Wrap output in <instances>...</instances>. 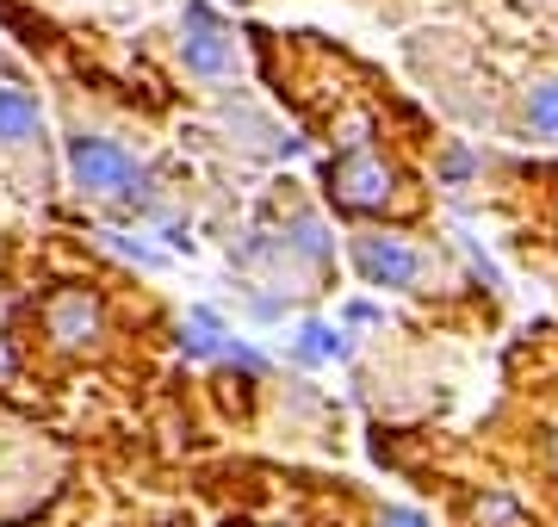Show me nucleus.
<instances>
[{
  "label": "nucleus",
  "mask_w": 558,
  "mask_h": 527,
  "mask_svg": "<svg viewBox=\"0 0 558 527\" xmlns=\"http://www.w3.org/2000/svg\"><path fill=\"white\" fill-rule=\"evenodd\" d=\"M69 174L87 199H119L131 211H149V186L137 174V156L112 137H69Z\"/></svg>",
  "instance_id": "f257e3e1"
},
{
  "label": "nucleus",
  "mask_w": 558,
  "mask_h": 527,
  "mask_svg": "<svg viewBox=\"0 0 558 527\" xmlns=\"http://www.w3.org/2000/svg\"><path fill=\"white\" fill-rule=\"evenodd\" d=\"M391 186H398V174H391L373 149H348L341 162H329V193H336V205H348V211H385V205H391Z\"/></svg>",
  "instance_id": "f03ea898"
},
{
  "label": "nucleus",
  "mask_w": 558,
  "mask_h": 527,
  "mask_svg": "<svg viewBox=\"0 0 558 527\" xmlns=\"http://www.w3.org/2000/svg\"><path fill=\"white\" fill-rule=\"evenodd\" d=\"M180 57L193 75L205 82H223L230 69H236V44L223 38V25L205 13V7H186V25H180Z\"/></svg>",
  "instance_id": "7ed1b4c3"
},
{
  "label": "nucleus",
  "mask_w": 558,
  "mask_h": 527,
  "mask_svg": "<svg viewBox=\"0 0 558 527\" xmlns=\"http://www.w3.org/2000/svg\"><path fill=\"white\" fill-rule=\"evenodd\" d=\"M354 267L366 273V285H391V292L422 280V255L398 236H354Z\"/></svg>",
  "instance_id": "20e7f679"
},
{
  "label": "nucleus",
  "mask_w": 558,
  "mask_h": 527,
  "mask_svg": "<svg viewBox=\"0 0 558 527\" xmlns=\"http://www.w3.org/2000/svg\"><path fill=\"white\" fill-rule=\"evenodd\" d=\"M44 329H50L57 347H87L100 335V298H87L81 285H69V292H57V298L44 305Z\"/></svg>",
  "instance_id": "39448f33"
},
{
  "label": "nucleus",
  "mask_w": 558,
  "mask_h": 527,
  "mask_svg": "<svg viewBox=\"0 0 558 527\" xmlns=\"http://www.w3.org/2000/svg\"><path fill=\"white\" fill-rule=\"evenodd\" d=\"M38 124H44L38 100H32L25 87L0 82V143H32V137H38Z\"/></svg>",
  "instance_id": "423d86ee"
},
{
  "label": "nucleus",
  "mask_w": 558,
  "mask_h": 527,
  "mask_svg": "<svg viewBox=\"0 0 558 527\" xmlns=\"http://www.w3.org/2000/svg\"><path fill=\"white\" fill-rule=\"evenodd\" d=\"M521 124H527V137H539V143H558V82H539V87H527V106H521Z\"/></svg>",
  "instance_id": "0eeeda50"
},
{
  "label": "nucleus",
  "mask_w": 558,
  "mask_h": 527,
  "mask_svg": "<svg viewBox=\"0 0 558 527\" xmlns=\"http://www.w3.org/2000/svg\"><path fill=\"white\" fill-rule=\"evenodd\" d=\"M292 248L299 255H311V261H329V230H323V218H292Z\"/></svg>",
  "instance_id": "6e6552de"
},
{
  "label": "nucleus",
  "mask_w": 558,
  "mask_h": 527,
  "mask_svg": "<svg viewBox=\"0 0 558 527\" xmlns=\"http://www.w3.org/2000/svg\"><path fill=\"white\" fill-rule=\"evenodd\" d=\"M299 354H304V360H323V354H348V342H341L336 329L304 323V329H299Z\"/></svg>",
  "instance_id": "1a4fd4ad"
},
{
  "label": "nucleus",
  "mask_w": 558,
  "mask_h": 527,
  "mask_svg": "<svg viewBox=\"0 0 558 527\" xmlns=\"http://www.w3.org/2000/svg\"><path fill=\"white\" fill-rule=\"evenodd\" d=\"M440 174H447V181H465V174H478V156H472V149H447Z\"/></svg>",
  "instance_id": "9d476101"
},
{
  "label": "nucleus",
  "mask_w": 558,
  "mask_h": 527,
  "mask_svg": "<svg viewBox=\"0 0 558 527\" xmlns=\"http://www.w3.org/2000/svg\"><path fill=\"white\" fill-rule=\"evenodd\" d=\"M379 527H428V522H422L416 508H385V515H379Z\"/></svg>",
  "instance_id": "9b49d317"
},
{
  "label": "nucleus",
  "mask_w": 558,
  "mask_h": 527,
  "mask_svg": "<svg viewBox=\"0 0 558 527\" xmlns=\"http://www.w3.org/2000/svg\"><path fill=\"white\" fill-rule=\"evenodd\" d=\"M553 459H558V434H553Z\"/></svg>",
  "instance_id": "f8f14e48"
}]
</instances>
